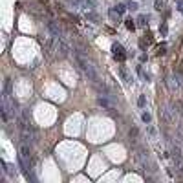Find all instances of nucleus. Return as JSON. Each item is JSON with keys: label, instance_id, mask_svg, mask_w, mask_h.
I'll return each mask as SVG.
<instances>
[{"label": "nucleus", "instance_id": "1", "mask_svg": "<svg viewBox=\"0 0 183 183\" xmlns=\"http://www.w3.org/2000/svg\"><path fill=\"white\" fill-rule=\"evenodd\" d=\"M112 53H114V57H115L117 60H125V59H126L125 48H123L121 44H117V42H114V44H112Z\"/></svg>", "mask_w": 183, "mask_h": 183}, {"label": "nucleus", "instance_id": "2", "mask_svg": "<svg viewBox=\"0 0 183 183\" xmlns=\"http://www.w3.org/2000/svg\"><path fill=\"white\" fill-rule=\"evenodd\" d=\"M119 75H121V79H123L126 84H132V82H134V79H132V77H130V75H128L123 68H119Z\"/></svg>", "mask_w": 183, "mask_h": 183}, {"label": "nucleus", "instance_id": "3", "mask_svg": "<svg viewBox=\"0 0 183 183\" xmlns=\"http://www.w3.org/2000/svg\"><path fill=\"white\" fill-rule=\"evenodd\" d=\"M114 11H115L117 15H125V11H126V5H125V4H119V5H115V7H114Z\"/></svg>", "mask_w": 183, "mask_h": 183}, {"label": "nucleus", "instance_id": "4", "mask_svg": "<svg viewBox=\"0 0 183 183\" xmlns=\"http://www.w3.org/2000/svg\"><path fill=\"white\" fill-rule=\"evenodd\" d=\"M126 27H128V29H136V24H134V20H132V18H128V20H126Z\"/></svg>", "mask_w": 183, "mask_h": 183}, {"label": "nucleus", "instance_id": "5", "mask_svg": "<svg viewBox=\"0 0 183 183\" xmlns=\"http://www.w3.org/2000/svg\"><path fill=\"white\" fill-rule=\"evenodd\" d=\"M141 119H143L145 123H150V114H147V112H143V114H141Z\"/></svg>", "mask_w": 183, "mask_h": 183}, {"label": "nucleus", "instance_id": "6", "mask_svg": "<svg viewBox=\"0 0 183 183\" xmlns=\"http://www.w3.org/2000/svg\"><path fill=\"white\" fill-rule=\"evenodd\" d=\"M145 20H147L145 16H139V24H141V26H147V22H145Z\"/></svg>", "mask_w": 183, "mask_h": 183}, {"label": "nucleus", "instance_id": "7", "mask_svg": "<svg viewBox=\"0 0 183 183\" xmlns=\"http://www.w3.org/2000/svg\"><path fill=\"white\" fill-rule=\"evenodd\" d=\"M139 106H145V95L139 97Z\"/></svg>", "mask_w": 183, "mask_h": 183}, {"label": "nucleus", "instance_id": "8", "mask_svg": "<svg viewBox=\"0 0 183 183\" xmlns=\"http://www.w3.org/2000/svg\"><path fill=\"white\" fill-rule=\"evenodd\" d=\"M161 5H163V2H159V0H158V2H156V9H161Z\"/></svg>", "mask_w": 183, "mask_h": 183}]
</instances>
